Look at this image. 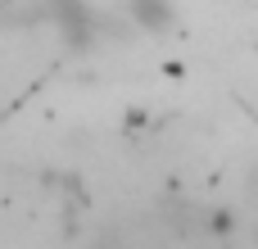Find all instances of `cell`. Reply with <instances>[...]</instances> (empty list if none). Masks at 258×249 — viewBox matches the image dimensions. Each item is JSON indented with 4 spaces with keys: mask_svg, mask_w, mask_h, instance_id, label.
Wrapping results in <instances>:
<instances>
[{
    "mask_svg": "<svg viewBox=\"0 0 258 249\" xmlns=\"http://www.w3.org/2000/svg\"><path fill=\"white\" fill-rule=\"evenodd\" d=\"M127 14L145 32H172V23H177V5L172 0H127Z\"/></svg>",
    "mask_w": 258,
    "mask_h": 249,
    "instance_id": "1",
    "label": "cell"
},
{
    "mask_svg": "<svg viewBox=\"0 0 258 249\" xmlns=\"http://www.w3.org/2000/svg\"><path fill=\"white\" fill-rule=\"evenodd\" d=\"M236 231V218L227 209H213V236H231Z\"/></svg>",
    "mask_w": 258,
    "mask_h": 249,
    "instance_id": "2",
    "label": "cell"
},
{
    "mask_svg": "<svg viewBox=\"0 0 258 249\" xmlns=\"http://www.w3.org/2000/svg\"><path fill=\"white\" fill-rule=\"evenodd\" d=\"M254 245H258V227H254Z\"/></svg>",
    "mask_w": 258,
    "mask_h": 249,
    "instance_id": "3",
    "label": "cell"
}]
</instances>
